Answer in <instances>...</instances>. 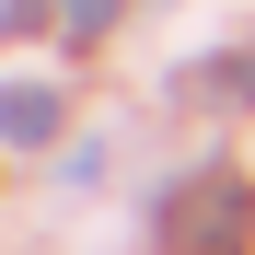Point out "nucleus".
I'll return each mask as SVG.
<instances>
[{
    "mask_svg": "<svg viewBox=\"0 0 255 255\" xmlns=\"http://www.w3.org/2000/svg\"><path fill=\"white\" fill-rule=\"evenodd\" d=\"M244 174H197V186H174L162 197V244L174 255H244Z\"/></svg>",
    "mask_w": 255,
    "mask_h": 255,
    "instance_id": "obj_1",
    "label": "nucleus"
},
{
    "mask_svg": "<svg viewBox=\"0 0 255 255\" xmlns=\"http://www.w3.org/2000/svg\"><path fill=\"white\" fill-rule=\"evenodd\" d=\"M58 81H0V139H12V151H47L58 139Z\"/></svg>",
    "mask_w": 255,
    "mask_h": 255,
    "instance_id": "obj_2",
    "label": "nucleus"
},
{
    "mask_svg": "<svg viewBox=\"0 0 255 255\" xmlns=\"http://www.w3.org/2000/svg\"><path fill=\"white\" fill-rule=\"evenodd\" d=\"M186 93H197V105H221V116H232V105H255V47H232L221 70H197Z\"/></svg>",
    "mask_w": 255,
    "mask_h": 255,
    "instance_id": "obj_3",
    "label": "nucleus"
},
{
    "mask_svg": "<svg viewBox=\"0 0 255 255\" xmlns=\"http://www.w3.org/2000/svg\"><path fill=\"white\" fill-rule=\"evenodd\" d=\"M58 23H70V47H93V35L116 23V0H70V12H58Z\"/></svg>",
    "mask_w": 255,
    "mask_h": 255,
    "instance_id": "obj_4",
    "label": "nucleus"
}]
</instances>
